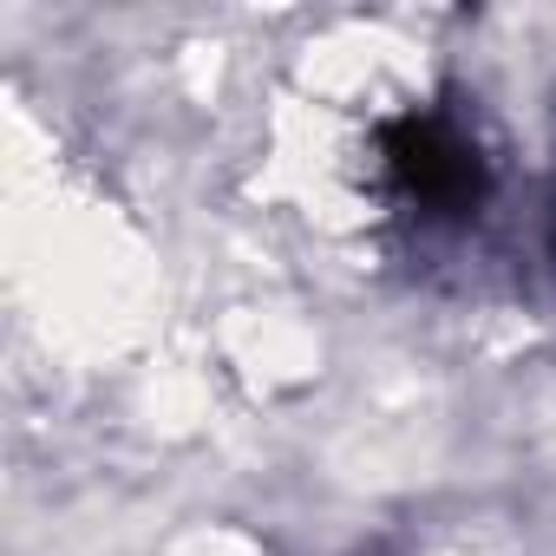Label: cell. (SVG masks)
I'll list each match as a JSON object with an SVG mask.
<instances>
[{
	"label": "cell",
	"mask_w": 556,
	"mask_h": 556,
	"mask_svg": "<svg viewBox=\"0 0 556 556\" xmlns=\"http://www.w3.org/2000/svg\"><path fill=\"white\" fill-rule=\"evenodd\" d=\"M387 157L406 184V197H419L426 210H471L484 190V170L471 157V144L445 125V118H406L387 131Z\"/></svg>",
	"instance_id": "6da1fadb"
}]
</instances>
